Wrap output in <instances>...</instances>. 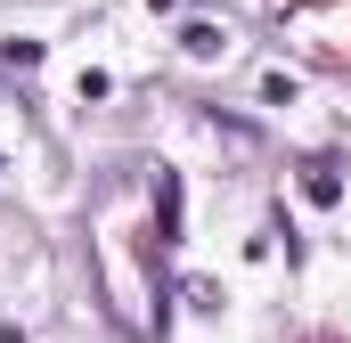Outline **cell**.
<instances>
[{"instance_id": "1", "label": "cell", "mask_w": 351, "mask_h": 343, "mask_svg": "<svg viewBox=\"0 0 351 343\" xmlns=\"http://www.w3.org/2000/svg\"><path fill=\"white\" fill-rule=\"evenodd\" d=\"M302 188H311L319 204H335V164H311V180H302Z\"/></svg>"}]
</instances>
